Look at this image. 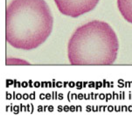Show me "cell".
<instances>
[{
    "instance_id": "1",
    "label": "cell",
    "mask_w": 132,
    "mask_h": 124,
    "mask_svg": "<svg viewBox=\"0 0 132 124\" xmlns=\"http://www.w3.org/2000/svg\"><path fill=\"white\" fill-rule=\"evenodd\" d=\"M53 17L45 0H13L5 11V39L15 48L31 50L51 33Z\"/></svg>"
},
{
    "instance_id": "2",
    "label": "cell",
    "mask_w": 132,
    "mask_h": 124,
    "mask_svg": "<svg viewBox=\"0 0 132 124\" xmlns=\"http://www.w3.org/2000/svg\"><path fill=\"white\" fill-rule=\"evenodd\" d=\"M119 50L117 35L106 22L94 20L76 29L68 43V57L73 65H111Z\"/></svg>"
},
{
    "instance_id": "3",
    "label": "cell",
    "mask_w": 132,
    "mask_h": 124,
    "mask_svg": "<svg viewBox=\"0 0 132 124\" xmlns=\"http://www.w3.org/2000/svg\"><path fill=\"white\" fill-rule=\"evenodd\" d=\"M100 0H54L59 11L64 16L78 17L94 10Z\"/></svg>"
},
{
    "instance_id": "4",
    "label": "cell",
    "mask_w": 132,
    "mask_h": 124,
    "mask_svg": "<svg viewBox=\"0 0 132 124\" xmlns=\"http://www.w3.org/2000/svg\"><path fill=\"white\" fill-rule=\"evenodd\" d=\"M118 10L127 21L132 24V0H117Z\"/></svg>"
}]
</instances>
